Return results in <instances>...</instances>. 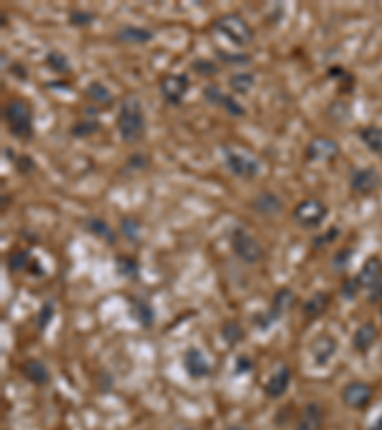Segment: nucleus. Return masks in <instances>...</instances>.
Returning <instances> with one entry per match:
<instances>
[{
    "label": "nucleus",
    "mask_w": 382,
    "mask_h": 430,
    "mask_svg": "<svg viewBox=\"0 0 382 430\" xmlns=\"http://www.w3.org/2000/svg\"><path fill=\"white\" fill-rule=\"evenodd\" d=\"M117 129L121 134V140L124 144H138L145 136V113H143V103L140 98L130 94L121 103V110L117 115Z\"/></svg>",
    "instance_id": "obj_1"
},
{
    "label": "nucleus",
    "mask_w": 382,
    "mask_h": 430,
    "mask_svg": "<svg viewBox=\"0 0 382 430\" xmlns=\"http://www.w3.org/2000/svg\"><path fill=\"white\" fill-rule=\"evenodd\" d=\"M4 122L10 134L21 141H31L35 136L32 110L25 100H10L4 105Z\"/></svg>",
    "instance_id": "obj_2"
},
{
    "label": "nucleus",
    "mask_w": 382,
    "mask_h": 430,
    "mask_svg": "<svg viewBox=\"0 0 382 430\" xmlns=\"http://www.w3.org/2000/svg\"><path fill=\"white\" fill-rule=\"evenodd\" d=\"M214 27L216 31L220 33L222 37H226L232 45L239 46H249L254 39V31L253 27L249 25L239 13H226L218 20L214 21Z\"/></svg>",
    "instance_id": "obj_3"
},
{
    "label": "nucleus",
    "mask_w": 382,
    "mask_h": 430,
    "mask_svg": "<svg viewBox=\"0 0 382 430\" xmlns=\"http://www.w3.org/2000/svg\"><path fill=\"white\" fill-rule=\"evenodd\" d=\"M224 161H226V167L232 170L234 176L243 178V180H253L260 174V161L254 155L246 153L239 148H232V146H224Z\"/></svg>",
    "instance_id": "obj_4"
},
{
    "label": "nucleus",
    "mask_w": 382,
    "mask_h": 430,
    "mask_svg": "<svg viewBox=\"0 0 382 430\" xmlns=\"http://www.w3.org/2000/svg\"><path fill=\"white\" fill-rule=\"evenodd\" d=\"M232 249L245 264H258L264 257V249L258 239L251 236L245 228H235L232 231Z\"/></svg>",
    "instance_id": "obj_5"
},
{
    "label": "nucleus",
    "mask_w": 382,
    "mask_h": 430,
    "mask_svg": "<svg viewBox=\"0 0 382 430\" xmlns=\"http://www.w3.org/2000/svg\"><path fill=\"white\" fill-rule=\"evenodd\" d=\"M327 207L319 199H304L294 207V222L306 230H316L327 219Z\"/></svg>",
    "instance_id": "obj_6"
},
{
    "label": "nucleus",
    "mask_w": 382,
    "mask_h": 430,
    "mask_svg": "<svg viewBox=\"0 0 382 430\" xmlns=\"http://www.w3.org/2000/svg\"><path fill=\"white\" fill-rule=\"evenodd\" d=\"M292 304H294V295H292L291 289H279L277 293H275V296H273V302H272V308L268 310L265 314H260L258 318H256V323H258V327L262 329V331H265V329H270L275 323V321L281 318V315H285L289 310L292 308Z\"/></svg>",
    "instance_id": "obj_7"
},
{
    "label": "nucleus",
    "mask_w": 382,
    "mask_h": 430,
    "mask_svg": "<svg viewBox=\"0 0 382 430\" xmlns=\"http://www.w3.org/2000/svg\"><path fill=\"white\" fill-rule=\"evenodd\" d=\"M191 81L186 73H174V75H167L161 81V96L165 98V102L170 105H180L184 102V98L188 94Z\"/></svg>",
    "instance_id": "obj_8"
},
{
    "label": "nucleus",
    "mask_w": 382,
    "mask_h": 430,
    "mask_svg": "<svg viewBox=\"0 0 382 430\" xmlns=\"http://www.w3.org/2000/svg\"><path fill=\"white\" fill-rule=\"evenodd\" d=\"M337 350H338V342L333 335H319L318 339L314 340L310 347V356H311V361H314V366L319 367V369L327 367L330 361H333V358H335Z\"/></svg>",
    "instance_id": "obj_9"
},
{
    "label": "nucleus",
    "mask_w": 382,
    "mask_h": 430,
    "mask_svg": "<svg viewBox=\"0 0 382 430\" xmlns=\"http://www.w3.org/2000/svg\"><path fill=\"white\" fill-rule=\"evenodd\" d=\"M338 153H340V146L333 138H325V136L314 138L306 148V157H308V161H314V163L337 159Z\"/></svg>",
    "instance_id": "obj_10"
},
{
    "label": "nucleus",
    "mask_w": 382,
    "mask_h": 430,
    "mask_svg": "<svg viewBox=\"0 0 382 430\" xmlns=\"http://www.w3.org/2000/svg\"><path fill=\"white\" fill-rule=\"evenodd\" d=\"M350 186L359 195H369L381 186V174L373 167L354 168L350 174Z\"/></svg>",
    "instance_id": "obj_11"
},
{
    "label": "nucleus",
    "mask_w": 382,
    "mask_h": 430,
    "mask_svg": "<svg viewBox=\"0 0 382 430\" xmlns=\"http://www.w3.org/2000/svg\"><path fill=\"white\" fill-rule=\"evenodd\" d=\"M203 94H205V98H207L208 102L214 103V105H218V108H222V110L226 111V113H229V115L243 117L246 113L245 108H243V105H241L232 94L222 92L220 86H216V84H208L207 88L203 91Z\"/></svg>",
    "instance_id": "obj_12"
},
{
    "label": "nucleus",
    "mask_w": 382,
    "mask_h": 430,
    "mask_svg": "<svg viewBox=\"0 0 382 430\" xmlns=\"http://www.w3.org/2000/svg\"><path fill=\"white\" fill-rule=\"evenodd\" d=\"M184 369L188 373L191 379H205L213 373L210 361L207 360V356L199 350V348H188L184 354Z\"/></svg>",
    "instance_id": "obj_13"
},
{
    "label": "nucleus",
    "mask_w": 382,
    "mask_h": 430,
    "mask_svg": "<svg viewBox=\"0 0 382 430\" xmlns=\"http://www.w3.org/2000/svg\"><path fill=\"white\" fill-rule=\"evenodd\" d=\"M371 400H373V388L367 383L356 380L342 390V402L350 409H365L371 404Z\"/></svg>",
    "instance_id": "obj_14"
},
{
    "label": "nucleus",
    "mask_w": 382,
    "mask_h": 430,
    "mask_svg": "<svg viewBox=\"0 0 382 430\" xmlns=\"http://www.w3.org/2000/svg\"><path fill=\"white\" fill-rule=\"evenodd\" d=\"M289 385H291V369H289L287 366H283V367H279L277 371L273 373L272 377L268 379L264 390L270 398L277 400L285 394L287 388H289Z\"/></svg>",
    "instance_id": "obj_15"
},
{
    "label": "nucleus",
    "mask_w": 382,
    "mask_h": 430,
    "mask_svg": "<svg viewBox=\"0 0 382 430\" xmlns=\"http://www.w3.org/2000/svg\"><path fill=\"white\" fill-rule=\"evenodd\" d=\"M117 40L124 42V45H145L153 40V31H149L145 27L140 25H124L117 31Z\"/></svg>",
    "instance_id": "obj_16"
},
{
    "label": "nucleus",
    "mask_w": 382,
    "mask_h": 430,
    "mask_svg": "<svg viewBox=\"0 0 382 430\" xmlns=\"http://www.w3.org/2000/svg\"><path fill=\"white\" fill-rule=\"evenodd\" d=\"M325 413L321 409V405L311 402L302 411V417L298 423V430H323Z\"/></svg>",
    "instance_id": "obj_17"
},
{
    "label": "nucleus",
    "mask_w": 382,
    "mask_h": 430,
    "mask_svg": "<svg viewBox=\"0 0 382 430\" xmlns=\"http://www.w3.org/2000/svg\"><path fill=\"white\" fill-rule=\"evenodd\" d=\"M253 207L254 211L260 212L262 216H275V214H279L281 209H283V201H281L277 193L262 192L258 197L254 199Z\"/></svg>",
    "instance_id": "obj_18"
},
{
    "label": "nucleus",
    "mask_w": 382,
    "mask_h": 430,
    "mask_svg": "<svg viewBox=\"0 0 382 430\" xmlns=\"http://www.w3.org/2000/svg\"><path fill=\"white\" fill-rule=\"evenodd\" d=\"M21 373L29 383L37 386H46L50 383V371L46 369V366L39 360H27L21 366Z\"/></svg>",
    "instance_id": "obj_19"
},
{
    "label": "nucleus",
    "mask_w": 382,
    "mask_h": 430,
    "mask_svg": "<svg viewBox=\"0 0 382 430\" xmlns=\"http://www.w3.org/2000/svg\"><path fill=\"white\" fill-rule=\"evenodd\" d=\"M376 337H378V331H376V327L371 321H367V323H363V325H359L356 329L352 342H354V348H356L357 352H369L373 344L376 342Z\"/></svg>",
    "instance_id": "obj_20"
},
{
    "label": "nucleus",
    "mask_w": 382,
    "mask_h": 430,
    "mask_svg": "<svg viewBox=\"0 0 382 430\" xmlns=\"http://www.w3.org/2000/svg\"><path fill=\"white\" fill-rule=\"evenodd\" d=\"M381 277H382V262L378 258H369L367 262L363 264L362 272L357 274L356 279L362 289H371Z\"/></svg>",
    "instance_id": "obj_21"
},
{
    "label": "nucleus",
    "mask_w": 382,
    "mask_h": 430,
    "mask_svg": "<svg viewBox=\"0 0 382 430\" xmlns=\"http://www.w3.org/2000/svg\"><path fill=\"white\" fill-rule=\"evenodd\" d=\"M329 302L330 296L327 293H323V291H318L316 295L310 296L304 302V308H302L306 320H318L319 315H323L327 312V308H329Z\"/></svg>",
    "instance_id": "obj_22"
},
{
    "label": "nucleus",
    "mask_w": 382,
    "mask_h": 430,
    "mask_svg": "<svg viewBox=\"0 0 382 430\" xmlns=\"http://www.w3.org/2000/svg\"><path fill=\"white\" fill-rule=\"evenodd\" d=\"M85 228L90 231L94 238H100L107 241V243H115L117 241V233L111 228L104 219H96V216H90V219L85 222Z\"/></svg>",
    "instance_id": "obj_23"
},
{
    "label": "nucleus",
    "mask_w": 382,
    "mask_h": 430,
    "mask_svg": "<svg viewBox=\"0 0 382 430\" xmlns=\"http://www.w3.org/2000/svg\"><path fill=\"white\" fill-rule=\"evenodd\" d=\"M359 138L373 153L382 157V127H365L359 132Z\"/></svg>",
    "instance_id": "obj_24"
},
{
    "label": "nucleus",
    "mask_w": 382,
    "mask_h": 430,
    "mask_svg": "<svg viewBox=\"0 0 382 430\" xmlns=\"http://www.w3.org/2000/svg\"><path fill=\"white\" fill-rule=\"evenodd\" d=\"M132 315L136 318L138 323L142 327H151L153 321H155V312L149 306L145 301H140V298H134L132 301Z\"/></svg>",
    "instance_id": "obj_25"
},
{
    "label": "nucleus",
    "mask_w": 382,
    "mask_h": 430,
    "mask_svg": "<svg viewBox=\"0 0 382 430\" xmlns=\"http://www.w3.org/2000/svg\"><path fill=\"white\" fill-rule=\"evenodd\" d=\"M46 65L54 73H58V75H69L71 73V62H69V58L65 56L64 52L59 50H52L46 54Z\"/></svg>",
    "instance_id": "obj_26"
},
{
    "label": "nucleus",
    "mask_w": 382,
    "mask_h": 430,
    "mask_svg": "<svg viewBox=\"0 0 382 430\" xmlns=\"http://www.w3.org/2000/svg\"><path fill=\"white\" fill-rule=\"evenodd\" d=\"M254 84H256V77L253 73H235L229 77V88L235 92V94H249L253 91Z\"/></svg>",
    "instance_id": "obj_27"
},
{
    "label": "nucleus",
    "mask_w": 382,
    "mask_h": 430,
    "mask_svg": "<svg viewBox=\"0 0 382 430\" xmlns=\"http://www.w3.org/2000/svg\"><path fill=\"white\" fill-rule=\"evenodd\" d=\"M86 96L90 98L94 103H97V105H109V103L113 102V94H111V91L104 83H100V81H94V83L88 84Z\"/></svg>",
    "instance_id": "obj_28"
},
{
    "label": "nucleus",
    "mask_w": 382,
    "mask_h": 430,
    "mask_svg": "<svg viewBox=\"0 0 382 430\" xmlns=\"http://www.w3.org/2000/svg\"><path fill=\"white\" fill-rule=\"evenodd\" d=\"M222 337H224V340H226L229 347H235V344H239L241 340H243L245 331L241 327L239 321H227L226 325L222 327Z\"/></svg>",
    "instance_id": "obj_29"
},
{
    "label": "nucleus",
    "mask_w": 382,
    "mask_h": 430,
    "mask_svg": "<svg viewBox=\"0 0 382 430\" xmlns=\"http://www.w3.org/2000/svg\"><path fill=\"white\" fill-rule=\"evenodd\" d=\"M115 268H117V274L124 279H134L138 276V262L134 258L130 257H119L117 262H115Z\"/></svg>",
    "instance_id": "obj_30"
},
{
    "label": "nucleus",
    "mask_w": 382,
    "mask_h": 430,
    "mask_svg": "<svg viewBox=\"0 0 382 430\" xmlns=\"http://www.w3.org/2000/svg\"><path fill=\"white\" fill-rule=\"evenodd\" d=\"M121 231H123L124 238L130 239V241H138L140 236H142V224L136 219L126 216V219L121 220Z\"/></svg>",
    "instance_id": "obj_31"
},
{
    "label": "nucleus",
    "mask_w": 382,
    "mask_h": 430,
    "mask_svg": "<svg viewBox=\"0 0 382 430\" xmlns=\"http://www.w3.org/2000/svg\"><path fill=\"white\" fill-rule=\"evenodd\" d=\"M102 129L97 121H78L77 124H73L71 134L77 136V138H86V136L96 134L97 130Z\"/></svg>",
    "instance_id": "obj_32"
},
{
    "label": "nucleus",
    "mask_w": 382,
    "mask_h": 430,
    "mask_svg": "<svg viewBox=\"0 0 382 430\" xmlns=\"http://www.w3.org/2000/svg\"><path fill=\"white\" fill-rule=\"evenodd\" d=\"M216 56L220 58L222 64L226 65H249L251 62H253V58L249 56V54H229V52H220L216 50Z\"/></svg>",
    "instance_id": "obj_33"
},
{
    "label": "nucleus",
    "mask_w": 382,
    "mask_h": 430,
    "mask_svg": "<svg viewBox=\"0 0 382 430\" xmlns=\"http://www.w3.org/2000/svg\"><path fill=\"white\" fill-rule=\"evenodd\" d=\"M350 105L344 102H335L333 105L329 108V117L333 119L335 122H344L350 119Z\"/></svg>",
    "instance_id": "obj_34"
},
{
    "label": "nucleus",
    "mask_w": 382,
    "mask_h": 430,
    "mask_svg": "<svg viewBox=\"0 0 382 430\" xmlns=\"http://www.w3.org/2000/svg\"><path fill=\"white\" fill-rule=\"evenodd\" d=\"M96 21V16L92 12H86V10H73L69 13V23L75 27H86L92 25Z\"/></svg>",
    "instance_id": "obj_35"
},
{
    "label": "nucleus",
    "mask_w": 382,
    "mask_h": 430,
    "mask_svg": "<svg viewBox=\"0 0 382 430\" xmlns=\"http://www.w3.org/2000/svg\"><path fill=\"white\" fill-rule=\"evenodd\" d=\"M54 314H56V310H54L52 302H44V306H42V308H40V312H39L40 329L48 327V323L54 320Z\"/></svg>",
    "instance_id": "obj_36"
},
{
    "label": "nucleus",
    "mask_w": 382,
    "mask_h": 430,
    "mask_svg": "<svg viewBox=\"0 0 382 430\" xmlns=\"http://www.w3.org/2000/svg\"><path fill=\"white\" fill-rule=\"evenodd\" d=\"M193 69L197 71V73H201V75L210 77V75H214V73L218 71V67H216V64L210 62V59H195Z\"/></svg>",
    "instance_id": "obj_37"
},
{
    "label": "nucleus",
    "mask_w": 382,
    "mask_h": 430,
    "mask_svg": "<svg viewBox=\"0 0 382 430\" xmlns=\"http://www.w3.org/2000/svg\"><path fill=\"white\" fill-rule=\"evenodd\" d=\"M13 165H16V168H18L21 174H31L32 170H37V163H35L29 155H21V157H18Z\"/></svg>",
    "instance_id": "obj_38"
},
{
    "label": "nucleus",
    "mask_w": 382,
    "mask_h": 430,
    "mask_svg": "<svg viewBox=\"0 0 382 430\" xmlns=\"http://www.w3.org/2000/svg\"><path fill=\"white\" fill-rule=\"evenodd\" d=\"M149 165V157L145 153H134L126 163V167L130 170H145V167Z\"/></svg>",
    "instance_id": "obj_39"
},
{
    "label": "nucleus",
    "mask_w": 382,
    "mask_h": 430,
    "mask_svg": "<svg viewBox=\"0 0 382 430\" xmlns=\"http://www.w3.org/2000/svg\"><path fill=\"white\" fill-rule=\"evenodd\" d=\"M359 289H362V287H359V283H357V279L354 277V279H348V281L344 283L340 295H342V298H346V301H354L357 293H359Z\"/></svg>",
    "instance_id": "obj_40"
},
{
    "label": "nucleus",
    "mask_w": 382,
    "mask_h": 430,
    "mask_svg": "<svg viewBox=\"0 0 382 430\" xmlns=\"http://www.w3.org/2000/svg\"><path fill=\"white\" fill-rule=\"evenodd\" d=\"M253 369V364L246 360L245 356H241V358H237V361H235V373L237 375H243V373H249Z\"/></svg>",
    "instance_id": "obj_41"
},
{
    "label": "nucleus",
    "mask_w": 382,
    "mask_h": 430,
    "mask_svg": "<svg viewBox=\"0 0 382 430\" xmlns=\"http://www.w3.org/2000/svg\"><path fill=\"white\" fill-rule=\"evenodd\" d=\"M369 291H371V295H369L371 301H375V302L382 301V277L375 283V285H373V287H371Z\"/></svg>",
    "instance_id": "obj_42"
},
{
    "label": "nucleus",
    "mask_w": 382,
    "mask_h": 430,
    "mask_svg": "<svg viewBox=\"0 0 382 430\" xmlns=\"http://www.w3.org/2000/svg\"><path fill=\"white\" fill-rule=\"evenodd\" d=\"M4 155H6V159H10L12 163H16V155H13V149L4 148Z\"/></svg>",
    "instance_id": "obj_43"
},
{
    "label": "nucleus",
    "mask_w": 382,
    "mask_h": 430,
    "mask_svg": "<svg viewBox=\"0 0 382 430\" xmlns=\"http://www.w3.org/2000/svg\"><path fill=\"white\" fill-rule=\"evenodd\" d=\"M227 430H246V429H243V426H229Z\"/></svg>",
    "instance_id": "obj_44"
},
{
    "label": "nucleus",
    "mask_w": 382,
    "mask_h": 430,
    "mask_svg": "<svg viewBox=\"0 0 382 430\" xmlns=\"http://www.w3.org/2000/svg\"><path fill=\"white\" fill-rule=\"evenodd\" d=\"M373 430H382V421L378 424H376V426H373Z\"/></svg>",
    "instance_id": "obj_45"
}]
</instances>
